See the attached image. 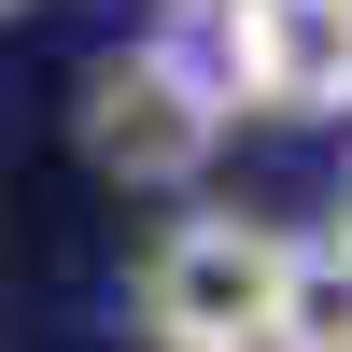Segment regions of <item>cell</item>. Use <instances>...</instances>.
<instances>
[{
  "label": "cell",
  "instance_id": "1",
  "mask_svg": "<svg viewBox=\"0 0 352 352\" xmlns=\"http://www.w3.org/2000/svg\"><path fill=\"white\" fill-rule=\"evenodd\" d=\"M71 141H85V169H99V184L169 197V184H197V169H212L226 99H212V71L184 56V28H155V43H127V56H99V71H85Z\"/></svg>",
  "mask_w": 352,
  "mask_h": 352
},
{
  "label": "cell",
  "instance_id": "2",
  "mask_svg": "<svg viewBox=\"0 0 352 352\" xmlns=\"http://www.w3.org/2000/svg\"><path fill=\"white\" fill-rule=\"evenodd\" d=\"M184 56L212 71L226 113H282V127L352 113V0H197Z\"/></svg>",
  "mask_w": 352,
  "mask_h": 352
},
{
  "label": "cell",
  "instance_id": "3",
  "mask_svg": "<svg viewBox=\"0 0 352 352\" xmlns=\"http://www.w3.org/2000/svg\"><path fill=\"white\" fill-rule=\"evenodd\" d=\"M282 268L296 240L254 212H184L155 254H141V338H197V352H268Z\"/></svg>",
  "mask_w": 352,
  "mask_h": 352
},
{
  "label": "cell",
  "instance_id": "4",
  "mask_svg": "<svg viewBox=\"0 0 352 352\" xmlns=\"http://www.w3.org/2000/svg\"><path fill=\"white\" fill-rule=\"evenodd\" d=\"M268 352H352V254L338 240H296L282 310H268Z\"/></svg>",
  "mask_w": 352,
  "mask_h": 352
},
{
  "label": "cell",
  "instance_id": "5",
  "mask_svg": "<svg viewBox=\"0 0 352 352\" xmlns=\"http://www.w3.org/2000/svg\"><path fill=\"white\" fill-rule=\"evenodd\" d=\"M141 352H197V338H141Z\"/></svg>",
  "mask_w": 352,
  "mask_h": 352
},
{
  "label": "cell",
  "instance_id": "6",
  "mask_svg": "<svg viewBox=\"0 0 352 352\" xmlns=\"http://www.w3.org/2000/svg\"><path fill=\"white\" fill-rule=\"evenodd\" d=\"M338 254H352V212H338Z\"/></svg>",
  "mask_w": 352,
  "mask_h": 352
},
{
  "label": "cell",
  "instance_id": "7",
  "mask_svg": "<svg viewBox=\"0 0 352 352\" xmlns=\"http://www.w3.org/2000/svg\"><path fill=\"white\" fill-rule=\"evenodd\" d=\"M0 14H14V0H0Z\"/></svg>",
  "mask_w": 352,
  "mask_h": 352
}]
</instances>
